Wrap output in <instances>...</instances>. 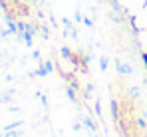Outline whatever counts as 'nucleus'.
Masks as SVG:
<instances>
[{
  "label": "nucleus",
  "instance_id": "f257e3e1",
  "mask_svg": "<svg viewBox=\"0 0 147 137\" xmlns=\"http://www.w3.org/2000/svg\"><path fill=\"white\" fill-rule=\"evenodd\" d=\"M111 115H113V119H117V115H119V111H117V101H111Z\"/></svg>",
  "mask_w": 147,
  "mask_h": 137
},
{
  "label": "nucleus",
  "instance_id": "f03ea898",
  "mask_svg": "<svg viewBox=\"0 0 147 137\" xmlns=\"http://www.w3.org/2000/svg\"><path fill=\"white\" fill-rule=\"evenodd\" d=\"M119 72H123V74H131V68H129V66H121V64H119Z\"/></svg>",
  "mask_w": 147,
  "mask_h": 137
},
{
  "label": "nucleus",
  "instance_id": "7ed1b4c3",
  "mask_svg": "<svg viewBox=\"0 0 147 137\" xmlns=\"http://www.w3.org/2000/svg\"><path fill=\"white\" fill-rule=\"evenodd\" d=\"M80 129H82V125H80V123H74V131H76V133H78V131H80Z\"/></svg>",
  "mask_w": 147,
  "mask_h": 137
},
{
  "label": "nucleus",
  "instance_id": "20e7f679",
  "mask_svg": "<svg viewBox=\"0 0 147 137\" xmlns=\"http://www.w3.org/2000/svg\"><path fill=\"white\" fill-rule=\"evenodd\" d=\"M0 129H2V127H0Z\"/></svg>",
  "mask_w": 147,
  "mask_h": 137
}]
</instances>
